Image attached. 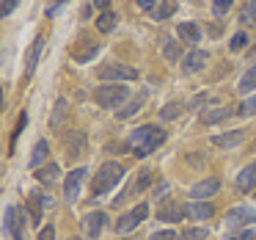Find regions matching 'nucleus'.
Listing matches in <instances>:
<instances>
[{
  "label": "nucleus",
  "instance_id": "obj_1",
  "mask_svg": "<svg viewBox=\"0 0 256 240\" xmlns=\"http://www.w3.org/2000/svg\"><path fill=\"white\" fill-rule=\"evenodd\" d=\"M166 141V130L157 127V124H144V127H135L130 133V149L135 157H149L154 149H160V144Z\"/></svg>",
  "mask_w": 256,
  "mask_h": 240
},
{
  "label": "nucleus",
  "instance_id": "obj_2",
  "mask_svg": "<svg viewBox=\"0 0 256 240\" xmlns=\"http://www.w3.org/2000/svg\"><path fill=\"white\" fill-rule=\"evenodd\" d=\"M124 177V168L122 163L116 160H108L100 166V171L94 174V182H91V196H105L108 190H113L118 185V179Z\"/></svg>",
  "mask_w": 256,
  "mask_h": 240
},
{
  "label": "nucleus",
  "instance_id": "obj_3",
  "mask_svg": "<svg viewBox=\"0 0 256 240\" xmlns=\"http://www.w3.org/2000/svg\"><path fill=\"white\" fill-rule=\"evenodd\" d=\"M25 226H28V215L17 204H8L3 212V232L12 234V240H25Z\"/></svg>",
  "mask_w": 256,
  "mask_h": 240
},
{
  "label": "nucleus",
  "instance_id": "obj_4",
  "mask_svg": "<svg viewBox=\"0 0 256 240\" xmlns=\"http://www.w3.org/2000/svg\"><path fill=\"white\" fill-rule=\"evenodd\" d=\"M127 94H130V89L127 86H122V83H110V86H100V89L94 91V100H96V105L100 108H118L124 100H127Z\"/></svg>",
  "mask_w": 256,
  "mask_h": 240
},
{
  "label": "nucleus",
  "instance_id": "obj_5",
  "mask_svg": "<svg viewBox=\"0 0 256 240\" xmlns=\"http://www.w3.org/2000/svg\"><path fill=\"white\" fill-rule=\"evenodd\" d=\"M146 215H149V204H135L130 212H124L122 218L116 221V232L118 234H127V232H132V229H138V223H144L146 221Z\"/></svg>",
  "mask_w": 256,
  "mask_h": 240
},
{
  "label": "nucleus",
  "instance_id": "obj_6",
  "mask_svg": "<svg viewBox=\"0 0 256 240\" xmlns=\"http://www.w3.org/2000/svg\"><path fill=\"white\" fill-rule=\"evenodd\" d=\"M138 78V69L127 67V64H105V67H100V80H113V83H118V80H135Z\"/></svg>",
  "mask_w": 256,
  "mask_h": 240
},
{
  "label": "nucleus",
  "instance_id": "obj_7",
  "mask_svg": "<svg viewBox=\"0 0 256 240\" xmlns=\"http://www.w3.org/2000/svg\"><path fill=\"white\" fill-rule=\"evenodd\" d=\"M250 221H256V210L248 204H240V207H232L226 212V229H237V226H248Z\"/></svg>",
  "mask_w": 256,
  "mask_h": 240
},
{
  "label": "nucleus",
  "instance_id": "obj_8",
  "mask_svg": "<svg viewBox=\"0 0 256 240\" xmlns=\"http://www.w3.org/2000/svg\"><path fill=\"white\" fill-rule=\"evenodd\" d=\"M86 174H88V168H74V171L66 177V182H64V196H66V201H74L80 196V188H83Z\"/></svg>",
  "mask_w": 256,
  "mask_h": 240
},
{
  "label": "nucleus",
  "instance_id": "obj_9",
  "mask_svg": "<svg viewBox=\"0 0 256 240\" xmlns=\"http://www.w3.org/2000/svg\"><path fill=\"white\" fill-rule=\"evenodd\" d=\"M218 190H220V179H218V177H210V179H201V182H196L193 188H190V196H193L196 201H204V199H210V196H215Z\"/></svg>",
  "mask_w": 256,
  "mask_h": 240
},
{
  "label": "nucleus",
  "instance_id": "obj_10",
  "mask_svg": "<svg viewBox=\"0 0 256 240\" xmlns=\"http://www.w3.org/2000/svg\"><path fill=\"white\" fill-rule=\"evenodd\" d=\"M184 215H188V207H184L182 201H166V204L160 207V212H157V218H160V221H168V223L182 221Z\"/></svg>",
  "mask_w": 256,
  "mask_h": 240
},
{
  "label": "nucleus",
  "instance_id": "obj_11",
  "mask_svg": "<svg viewBox=\"0 0 256 240\" xmlns=\"http://www.w3.org/2000/svg\"><path fill=\"white\" fill-rule=\"evenodd\" d=\"M234 185H237L240 193H248V190H254V188H256V160H254V163H248V166H245L242 171L237 174Z\"/></svg>",
  "mask_w": 256,
  "mask_h": 240
},
{
  "label": "nucleus",
  "instance_id": "obj_12",
  "mask_svg": "<svg viewBox=\"0 0 256 240\" xmlns=\"http://www.w3.org/2000/svg\"><path fill=\"white\" fill-rule=\"evenodd\" d=\"M206 53L204 50H193V53H188V56L182 58V72L184 75H196V72H201L204 69V64H206Z\"/></svg>",
  "mask_w": 256,
  "mask_h": 240
},
{
  "label": "nucleus",
  "instance_id": "obj_13",
  "mask_svg": "<svg viewBox=\"0 0 256 240\" xmlns=\"http://www.w3.org/2000/svg\"><path fill=\"white\" fill-rule=\"evenodd\" d=\"M245 138H248V130H232V133L215 135V138H212V144L220 146V149H234V146H240Z\"/></svg>",
  "mask_w": 256,
  "mask_h": 240
},
{
  "label": "nucleus",
  "instance_id": "obj_14",
  "mask_svg": "<svg viewBox=\"0 0 256 240\" xmlns=\"http://www.w3.org/2000/svg\"><path fill=\"white\" fill-rule=\"evenodd\" d=\"M102 226H105V212L102 210H94V212H88V215L83 218V229H86V234H88L91 240L100 237Z\"/></svg>",
  "mask_w": 256,
  "mask_h": 240
},
{
  "label": "nucleus",
  "instance_id": "obj_15",
  "mask_svg": "<svg viewBox=\"0 0 256 240\" xmlns=\"http://www.w3.org/2000/svg\"><path fill=\"white\" fill-rule=\"evenodd\" d=\"M149 185H152V171H138V179H135V182L130 185V188L124 190L122 196H116V201H124L127 196H135V193H140V190H146ZM116 201H113V204H116Z\"/></svg>",
  "mask_w": 256,
  "mask_h": 240
},
{
  "label": "nucleus",
  "instance_id": "obj_16",
  "mask_svg": "<svg viewBox=\"0 0 256 240\" xmlns=\"http://www.w3.org/2000/svg\"><path fill=\"white\" fill-rule=\"evenodd\" d=\"M188 215L196 218V221H210L215 215V207L210 201H193V204H188Z\"/></svg>",
  "mask_w": 256,
  "mask_h": 240
},
{
  "label": "nucleus",
  "instance_id": "obj_17",
  "mask_svg": "<svg viewBox=\"0 0 256 240\" xmlns=\"http://www.w3.org/2000/svg\"><path fill=\"white\" fill-rule=\"evenodd\" d=\"M176 36L182 42H188V45H196V42H201V28L193 23H179L176 25Z\"/></svg>",
  "mask_w": 256,
  "mask_h": 240
},
{
  "label": "nucleus",
  "instance_id": "obj_18",
  "mask_svg": "<svg viewBox=\"0 0 256 240\" xmlns=\"http://www.w3.org/2000/svg\"><path fill=\"white\" fill-rule=\"evenodd\" d=\"M66 113H69V102L61 97V100L56 102V108H52V116H50V130H61V124L66 122Z\"/></svg>",
  "mask_w": 256,
  "mask_h": 240
},
{
  "label": "nucleus",
  "instance_id": "obj_19",
  "mask_svg": "<svg viewBox=\"0 0 256 240\" xmlns=\"http://www.w3.org/2000/svg\"><path fill=\"white\" fill-rule=\"evenodd\" d=\"M83 42H86V45L80 47V50H74V56H72L74 64H88L91 58L100 53V45H96V42H88V39H83Z\"/></svg>",
  "mask_w": 256,
  "mask_h": 240
},
{
  "label": "nucleus",
  "instance_id": "obj_20",
  "mask_svg": "<svg viewBox=\"0 0 256 240\" xmlns=\"http://www.w3.org/2000/svg\"><path fill=\"white\" fill-rule=\"evenodd\" d=\"M47 155H50V144H47L44 138H42V141H36V146H34V155H30L28 166H30V168H39L42 163L47 160Z\"/></svg>",
  "mask_w": 256,
  "mask_h": 240
},
{
  "label": "nucleus",
  "instance_id": "obj_21",
  "mask_svg": "<svg viewBox=\"0 0 256 240\" xmlns=\"http://www.w3.org/2000/svg\"><path fill=\"white\" fill-rule=\"evenodd\" d=\"M44 36H39V39L34 42V50H30V56H28V64H25V75H34V69H36V64H39V58H42V50H44Z\"/></svg>",
  "mask_w": 256,
  "mask_h": 240
},
{
  "label": "nucleus",
  "instance_id": "obj_22",
  "mask_svg": "<svg viewBox=\"0 0 256 240\" xmlns=\"http://www.w3.org/2000/svg\"><path fill=\"white\" fill-rule=\"evenodd\" d=\"M144 105H146V94L132 97V100L127 102V108H122V111H118V119H130V116H135L138 111H144Z\"/></svg>",
  "mask_w": 256,
  "mask_h": 240
},
{
  "label": "nucleus",
  "instance_id": "obj_23",
  "mask_svg": "<svg viewBox=\"0 0 256 240\" xmlns=\"http://www.w3.org/2000/svg\"><path fill=\"white\" fill-rule=\"evenodd\" d=\"M116 23L118 17L113 12H102L100 20H96V28H100V34H110V31H116Z\"/></svg>",
  "mask_w": 256,
  "mask_h": 240
},
{
  "label": "nucleus",
  "instance_id": "obj_24",
  "mask_svg": "<svg viewBox=\"0 0 256 240\" xmlns=\"http://www.w3.org/2000/svg\"><path fill=\"white\" fill-rule=\"evenodd\" d=\"M228 116H232L228 108H212V111L201 113V122L204 124H218V122H223V119H228Z\"/></svg>",
  "mask_w": 256,
  "mask_h": 240
},
{
  "label": "nucleus",
  "instance_id": "obj_25",
  "mask_svg": "<svg viewBox=\"0 0 256 240\" xmlns=\"http://www.w3.org/2000/svg\"><path fill=\"white\" fill-rule=\"evenodd\" d=\"M182 111H184L182 102H168V105L160 108V119H162V122H171V119H179V116H182Z\"/></svg>",
  "mask_w": 256,
  "mask_h": 240
},
{
  "label": "nucleus",
  "instance_id": "obj_26",
  "mask_svg": "<svg viewBox=\"0 0 256 240\" xmlns=\"http://www.w3.org/2000/svg\"><path fill=\"white\" fill-rule=\"evenodd\" d=\"M36 179H39V182H44V185L56 182V179H58V166H56V163H50V166H42L39 171H36Z\"/></svg>",
  "mask_w": 256,
  "mask_h": 240
},
{
  "label": "nucleus",
  "instance_id": "obj_27",
  "mask_svg": "<svg viewBox=\"0 0 256 240\" xmlns=\"http://www.w3.org/2000/svg\"><path fill=\"white\" fill-rule=\"evenodd\" d=\"M237 89L242 91V94H248V91H254V89H256V64L242 75V78H240V86H237Z\"/></svg>",
  "mask_w": 256,
  "mask_h": 240
},
{
  "label": "nucleus",
  "instance_id": "obj_28",
  "mask_svg": "<svg viewBox=\"0 0 256 240\" xmlns=\"http://www.w3.org/2000/svg\"><path fill=\"white\" fill-rule=\"evenodd\" d=\"M28 204H30V221L34 223H39L42 221V193H30L28 196Z\"/></svg>",
  "mask_w": 256,
  "mask_h": 240
},
{
  "label": "nucleus",
  "instance_id": "obj_29",
  "mask_svg": "<svg viewBox=\"0 0 256 240\" xmlns=\"http://www.w3.org/2000/svg\"><path fill=\"white\" fill-rule=\"evenodd\" d=\"M179 240H206V229H204V226H190V229H182Z\"/></svg>",
  "mask_w": 256,
  "mask_h": 240
},
{
  "label": "nucleus",
  "instance_id": "obj_30",
  "mask_svg": "<svg viewBox=\"0 0 256 240\" xmlns=\"http://www.w3.org/2000/svg\"><path fill=\"white\" fill-rule=\"evenodd\" d=\"M174 12H176V0H166V3H162V6L157 9L154 20H157V23H162V20H168Z\"/></svg>",
  "mask_w": 256,
  "mask_h": 240
},
{
  "label": "nucleus",
  "instance_id": "obj_31",
  "mask_svg": "<svg viewBox=\"0 0 256 240\" xmlns=\"http://www.w3.org/2000/svg\"><path fill=\"white\" fill-rule=\"evenodd\" d=\"M179 53H182V42H166V47H162V56H166V61H176Z\"/></svg>",
  "mask_w": 256,
  "mask_h": 240
},
{
  "label": "nucleus",
  "instance_id": "obj_32",
  "mask_svg": "<svg viewBox=\"0 0 256 240\" xmlns=\"http://www.w3.org/2000/svg\"><path fill=\"white\" fill-rule=\"evenodd\" d=\"M234 6V0H212V14L215 17H226V12Z\"/></svg>",
  "mask_w": 256,
  "mask_h": 240
},
{
  "label": "nucleus",
  "instance_id": "obj_33",
  "mask_svg": "<svg viewBox=\"0 0 256 240\" xmlns=\"http://www.w3.org/2000/svg\"><path fill=\"white\" fill-rule=\"evenodd\" d=\"M240 20H242V23H254L256 25V0H248V6L242 9Z\"/></svg>",
  "mask_w": 256,
  "mask_h": 240
},
{
  "label": "nucleus",
  "instance_id": "obj_34",
  "mask_svg": "<svg viewBox=\"0 0 256 240\" xmlns=\"http://www.w3.org/2000/svg\"><path fill=\"white\" fill-rule=\"evenodd\" d=\"M25 124H28V113H20V119H17V127H14V133H12V149L17 146V138H20V133L25 130Z\"/></svg>",
  "mask_w": 256,
  "mask_h": 240
},
{
  "label": "nucleus",
  "instance_id": "obj_35",
  "mask_svg": "<svg viewBox=\"0 0 256 240\" xmlns=\"http://www.w3.org/2000/svg\"><path fill=\"white\" fill-rule=\"evenodd\" d=\"M240 116H256V94L254 97H248V100L242 102V105H240Z\"/></svg>",
  "mask_w": 256,
  "mask_h": 240
},
{
  "label": "nucleus",
  "instance_id": "obj_36",
  "mask_svg": "<svg viewBox=\"0 0 256 240\" xmlns=\"http://www.w3.org/2000/svg\"><path fill=\"white\" fill-rule=\"evenodd\" d=\"M245 45H248V34H245V31H237V34L232 36V42H228L232 50H242Z\"/></svg>",
  "mask_w": 256,
  "mask_h": 240
},
{
  "label": "nucleus",
  "instance_id": "obj_37",
  "mask_svg": "<svg viewBox=\"0 0 256 240\" xmlns=\"http://www.w3.org/2000/svg\"><path fill=\"white\" fill-rule=\"evenodd\" d=\"M149 240H179V234L171 232V229H160V232H154Z\"/></svg>",
  "mask_w": 256,
  "mask_h": 240
},
{
  "label": "nucleus",
  "instance_id": "obj_38",
  "mask_svg": "<svg viewBox=\"0 0 256 240\" xmlns=\"http://www.w3.org/2000/svg\"><path fill=\"white\" fill-rule=\"evenodd\" d=\"M17 3H20V0H3V6H0V17L6 20L8 14H12L14 9H17Z\"/></svg>",
  "mask_w": 256,
  "mask_h": 240
},
{
  "label": "nucleus",
  "instance_id": "obj_39",
  "mask_svg": "<svg viewBox=\"0 0 256 240\" xmlns=\"http://www.w3.org/2000/svg\"><path fill=\"white\" fill-rule=\"evenodd\" d=\"M39 240H56V226H42V232H39Z\"/></svg>",
  "mask_w": 256,
  "mask_h": 240
},
{
  "label": "nucleus",
  "instance_id": "obj_40",
  "mask_svg": "<svg viewBox=\"0 0 256 240\" xmlns=\"http://www.w3.org/2000/svg\"><path fill=\"white\" fill-rule=\"evenodd\" d=\"M94 6L100 9V12H108V6H110V0H94Z\"/></svg>",
  "mask_w": 256,
  "mask_h": 240
},
{
  "label": "nucleus",
  "instance_id": "obj_41",
  "mask_svg": "<svg viewBox=\"0 0 256 240\" xmlns=\"http://www.w3.org/2000/svg\"><path fill=\"white\" fill-rule=\"evenodd\" d=\"M138 6L144 9V12H149V9L154 6V0H138Z\"/></svg>",
  "mask_w": 256,
  "mask_h": 240
},
{
  "label": "nucleus",
  "instance_id": "obj_42",
  "mask_svg": "<svg viewBox=\"0 0 256 240\" xmlns=\"http://www.w3.org/2000/svg\"><path fill=\"white\" fill-rule=\"evenodd\" d=\"M42 204H44V207H52V196H42Z\"/></svg>",
  "mask_w": 256,
  "mask_h": 240
},
{
  "label": "nucleus",
  "instance_id": "obj_43",
  "mask_svg": "<svg viewBox=\"0 0 256 240\" xmlns=\"http://www.w3.org/2000/svg\"><path fill=\"white\" fill-rule=\"evenodd\" d=\"M226 240H240V234H237V237H226Z\"/></svg>",
  "mask_w": 256,
  "mask_h": 240
},
{
  "label": "nucleus",
  "instance_id": "obj_44",
  "mask_svg": "<svg viewBox=\"0 0 256 240\" xmlns=\"http://www.w3.org/2000/svg\"><path fill=\"white\" fill-rule=\"evenodd\" d=\"M69 240H80V237H69Z\"/></svg>",
  "mask_w": 256,
  "mask_h": 240
}]
</instances>
